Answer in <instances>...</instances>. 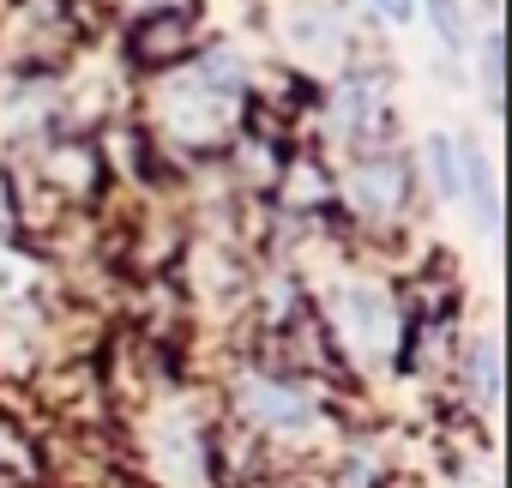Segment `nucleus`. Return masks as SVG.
<instances>
[{
    "mask_svg": "<svg viewBox=\"0 0 512 488\" xmlns=\"http://www.w3.org/2000/svg\"><path fill=\"white\" fill-rule=\"evenodd\" d=\"M326 133L350 157L386 151L392 145V73L386 67H350L338 79V91L326 97Z\"/></svg>",
    "mask_w": 512,
    "mask_h": 488,
    "instance_id": "obj_4",
    "label": "nucleus"
},
{
    "mask_svg": "<svg viewBox=\"0 0 512 488\" xmlns=\"http://www.w3.org/2000/svg\"><path fill=\"white\" fill-rule=\"evenodd\" d=\"M332 181H338V205H344L356 223H368V229H392V223L410 211V193H416V169H410L392 145L350 157L344 175H332Z\"/></svg>",
    "mask_w": 512,
    "mask_h": 488,
    "instance_id": "obj_5",
    "label": "nucleus"
},
{
    "mask_svg": "<svg viewBox=\"0 0 512 488\" xmlns=\"http://www.w3.org/2000/svg\"><path fill=\"white\" fill-rule=\"evenodd\" d=\"M422 175L434 181L440 205H458V139L452 133H428L422 139Z\"/></svg>",
    "mask_w": 512,
    "mask_h": 488,
    "instance_id": "obj_7",
    "label": "nucleus"
},
{
    "mask_svg": "<svg viewBox=\"0 0 512 488\" xmlns=\"http://www.w3.org/2000/svg\"><path fill=\"white\" fill-rule=\"evenodd\" d=\"M332 344L344 362H386L398 356V338H404V314H398V296L380 290V284H344L326 296L320 308Z\"/></svg>",
    "mask_w": 512,
    "mask_h": 488,
    "instance_id": "obj_3",
    "label": "nucleus"
},
{
    "mask_svg": "<svg viewBox=\"0 0 512 488\" xmlns=\"http://www.w3.org/2000/svg\"><path fill=\"white\" fill-rule=\"evenodd\" d=\"M314 416H320L314 392L272 374V368H253V374L235 380V422L247 434H308Z\"/></svg>",
    "mask_w": 512,
    "mask_h": 488,
    "instance_id": "obj_6",
    "label": "nucleus"
},
{
    "mask_svg": "<svg viewBox=\"0 0 512 488\" xmlns=\"http://www.w3.org/2000/svg\"><path fill=\"white\" fill-rule=\"evenodd\" d=\"M482 97H488V121L506 115V37L500 25L482 31Z\"/></svg>",
    "mask_w": 512,
    "mask_h": 488,
    "instance_id": "obj_8",
    "label": "nucleus"
},
{
    "mask_svg": "<svg viewBox=\"0 0 512 488\" xmlns=\"http://www.w3.org/2000/svg\"><path fill=\"white\" fill-rule=\"evenodd\" d=\"M205 49H211V25L199 0H163L151 13H133V25L121 31V61L139 79H163Z\"/></svg>",
    "mask_w": 512,
    "mask_h": 488,
    "instance_id": "obj_2",
    "label": "nucleus"
},
{
    "mask_svg": "<svg viewBox=\"0 0 512 488\" xmlns=\"http://www.w3.org/2000/svg\"><path fill=\"white\" fill-rule=\"evenodd\" d=\"M374 488H416V476H380Z\"/></svg>",
    "mask_w": 512,
    "mask_h": 488,
    "instance_id": "obj_11",
    "label": "nucleus"
},
{
    "mask_svg": "<svg viewBox=\"0 0 512 488\" xmlns=\"http://www.w3.org/2000/svg\"><path fill=\"white\" fill-rule=\"evenodd\" d=\"M374 7H380V13H386L392 25H404V19L416 13V0H374Z\"/></svg>",
    "mask_w": 512,
    "mask_h": 488,
    "instance_id": "obj_10",
    "label": "nucleus"
},
{
    "mask_svg": "<svg viewBox=\"0 0 512 488\" xmlns=\"http://www.w3.org/2000/svg\"><path fill=\"white\" fill-rule=\"evenodd\" d=\"M247 91L253 85H247L241 61L229 49H205L187 67H175V73L157 79L145 133H157L181 157H223V145L241 133Z\"/></svg>",
    "mask_w": 512,
    "mask_h": 488,
    "instance_id": "obj_1",
    "label": "nucleus"
},
{
    "mask_svg": "<svg viewBox=\"0 0 512 488\" xmlns=\"http://www.w3.org/2000/svg\"><path fill=\"white\" fill-rule=\"evenodd\" d=\"M422 7H428V25H434L440 49L458 55L464 49V7H458V0H422Z\"/></svg>",
    "mask_w": 512,
    "mask_h": 488,
    "instance_id": "obj_9",
    "label": "nucleus"
},
{
    "mask_svg": "<svg viewBox=\"0 0 512 488\" xmlns=\"http://www.w3.org/2000/svg\"><path fill=\"white\" fill-rule=\"evenodd\" d=\"M482 13H488V19H494V13H500V0H482Z\"/></svg>",
    "mask_w": 512,
    "mask_h": 488,
    "instance_id": "obj_12",
    "label": "nucleus"
}]
</instances>
